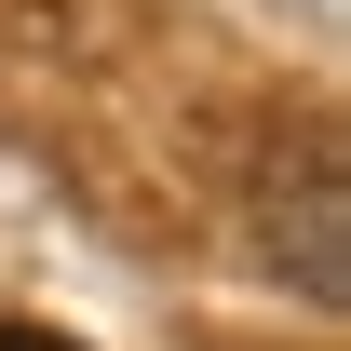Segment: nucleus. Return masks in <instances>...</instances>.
<instances>
[{"label":"nucleus","instance_id":"f257e3e1","mask_svg":"<svg viewBox=\"0 0 351 351\" xmlns=\"http://www.w3.org/2000/svg\"><path fill=\"white\" fill-rule=\"evenodd\" d=\"M270 243L298 257V298H311V311H338V284H351V270H338V176H311L298 217H270Z\"/></svg>","mask_w":351,"mask_h":351},{"label":"nucleus","instance_id":"f03ea898","mask_svg":"<svg viewBox=\"0 0 351 351\" xmlns=\"http://www.w3.org/2000/svg\"><path fill=\"white\" fill-rule=\"evenodd\" d=\"M0 351H82V338H54V324H0Z\"/></svg>","mask_w":351,"mask_h":351}]
</instances>
